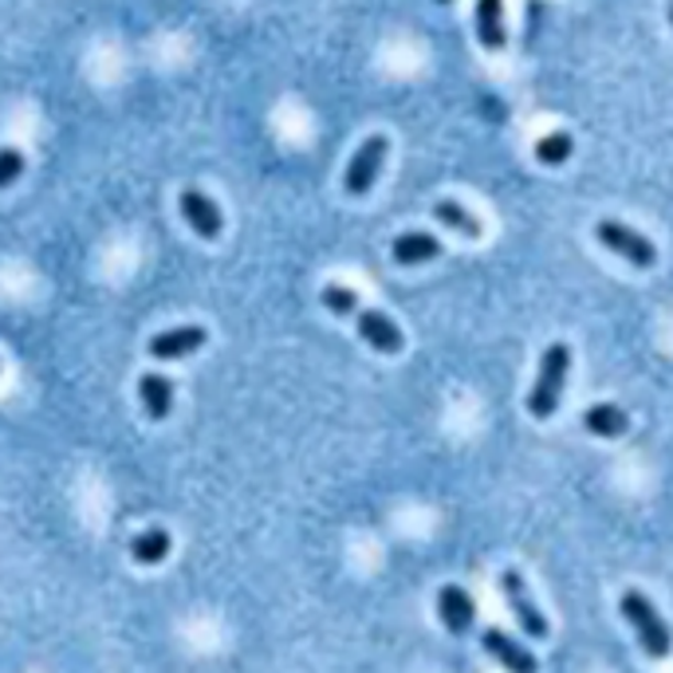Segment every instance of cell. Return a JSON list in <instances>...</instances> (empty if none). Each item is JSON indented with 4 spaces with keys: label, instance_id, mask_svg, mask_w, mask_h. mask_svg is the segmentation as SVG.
I'll return each mask as SVG.
<instances>
[{
    "label": "cell",
    "instance_id": "1",
    "mask_svg": "<svg viewBox=\"0 0 673 673\" xmlns=\"http://www.w3.org/2000/svg\"><path fill=\"white\" fill-rule=\"evenodd\" d=\"M567 366H571V346L552 343L540 358V374H536L532 394H528V410L536 421H548L560 410L563 386H567Z\"/></svg>",
    "mask_w": 673,
    "mask_h": 673
},
{
    "label": "cell",
    "instance_id": "2",
    "mask_svg": "<svg viewBox=\"0 0 673 673\" xmlns=\"http://www.w3.org/2000/svg\"><path fill=\"white\" fill-rule=\"evenodd\" d=\"M622 618H627L630 627H635V638H638V646H642L646 654L650 658H670V650H673V635H670V627H665V618L658 615V607L650 603V598L642 595V591H622Z\"/></svg>",
    "mask_w": 673,
    "mask_h": 673
},
{
    "label": "cell",
    "instance_id": "3",
    "mask_svg": "<svg viewBox=\"0 0 673 673\" xmlns=\"http://www.w3.org/2000/svg\"><path fill=\"white\" fill-rule=\"evenodd\" d=\"M595 236H598V244H603V249H610V253L622 256V261L635 264V268H654L658 249L646 241L638 229H630V224H622V221H598L595 224Z\"/></svg>",
    "mask_w": 673,
    "mask_h": 673
},
{
    "label": "cell",
    "instance_id": "4",
    "mask_svg": "<svg viewBox=\"0 0 673 673\" xmlns=\"http://www.w3.org/2000/svg\"><path fill=\"white\" fill-rule=\"evenodd\" d=\"M386 150H390V142H386L383 134H371V139L355 150V158H351V166H346V174H343L346 194H351V197L371 194V186L378 181V174H383Z\"/></svg>",
    "mask_w": 673,
    "mask_h": 673
},
{
    "label": "cell",
    "instance_id": "5",
    "mask_svg": "<svg viewBox=\"0 0 673 673\" xmlns=\"http://www.w3.org/2000/svg\"><path fill=\"white\" fill-rule=\"evenodd\" d=\"M500 591H505V598H508V610L516 615V622H520V630L528 638H548V618L540 615V607L532 603V595H528V583L520 580V571L516 567H508L505 575H500Z\"/></svg>",
    "mask_w": 673,
    "mask_h": 673
},
{
    "label": "cell",
    "instance_id": "6",
    "mask_svg": "<svg viewBox=\"0 0 673 673\" xmlns=\"http://www.w3.org/2000/svg\"><path fill=\"white\" fill-rule=\"evenodd\" d=\"M178 206H181L186 224L201 236V241H217V236H221L224 217H221V206H217L209 194H201V189H181Z\"/></svg>",
    "mask_w": 673,
    "mask_h": 673
},
{
    "label": "cell",
    "instance_id": "7",
    "mask_svg": "<svg viewBox=\"0 0 673 673\" xmlns=\"http://www.w3.org/2000/svg\"><path fill=\"white\" fill-rule=\"evenodd\" d=\"M481 646H485V654L496 658L508 673H540V662L532 658V650H523V646L516 642V638H508L505 630L488 627L485 635H481Z\"/></svg>",
    "mask_w": 673,
    "mask_h": 673
},
{
    "label": "cell",
    "instance_id": "8",
    "mask_svg": "<svg viewBox=\"0 0 673 673\" xmlns=\"http://www.w3.org/2000/svg\"><path fill=\"white\" fill-rule=\"evenodd\" d=\"M438 618L445 622L449 635H468L473 622H477V607H473V598H468L465 587L457 583H449V587L438 591Z\"/></svg>",
    "mask_w": 673,
    "mask_h": 673
},
{
    "label": "cell",
    "instance_id": "9",
    "mask_svg": "<svg viewBox=\"0 0 673 673\" xmlns=\"http://www.w3.org/2000/svg\"><path fill=\"white\" fill-rule=\"evenodd\" d=\"M355 323H358V335H363L374 351H383V355H398V351H402V331H398V323H394L390 316H383V311H374V308H358Z\"/></svg>",
    "mask_w": 673,
    "mask_h": 673
},
{
    "label": "cell",
    "instance_id": "10",
    "mask_svg": "<svg viewBox=\"0 0 673 673\" xmlns=\"http://www.w3.org/2000/svg\"><path fill=\"white\" fill-rule=\"evenodd\" d=\"M206 328H197V323H189V328H174V331H162V335H154L146 343V351L154 358H166V363H174V358H186L194 355L197 346H206Z\"/></svg>",
    "mask_w": 673,
    "mask_h": 673
},
{
    "label": "cell",
    "instance_id": "11",
    "mask_svg": "<svg viewBox=\"0 0 673 673\" xmlns=\"http://www.w3.org/2000/svg\"><path fill=\"white\" fill-rule=\"evenodd\" d=\"M390 253H394V261L402 264V268H413V264L438 261V256H441V241L433 233H418V229H413V233L394 236Z\"/></svg>",
    "mask_w": 673,
    "mask_h": 673
},
{
    "label": "cell",
    "instance_id": "12",
    "mask_svg": "<svg viewBox=\"0 0 673 673\" xmlns=\"http://www.w3.org/2000/svg\"><path fill=\"white\" fill-rule=\"evenodd\" d=\"M477 40L485 52H500L508 44L505 0H477Z\"/></svg>",
    "mask_w": 673,
    "mask_h": 673
},
{
    "label": "cell",
    "instance_id": "13",
    "mask_svg": "<svg viewBox=\"0 0 673 673\" xmlns=\"http://www.w3.org/2000/svg\"><path fill=\"white\" fill-rule=\"evenodd\" d=\"M139 398H142L146 418H154V421L169 418V410H174V383H169L166 374H142Z\"/></svg>",
    "mask_w": 673,
    "mask_h": 673
},
{
    "label": "cell",
    "instance_id": "14",
    "mask_svg": "<svg viewBox=\"0 0 673 673\" xmlns=\"http://www.w3.org/2000/svg\"><path fill=\"white\" fill-rule=\"evenodd\" d=\"M583 430L595 433V438H622V433L630 430V418H627V410H618V406L598 402L583 413Z\"/></svg>",
    "mask_w": 673,
    "mask_h": 673
},
{
    "label": "cell",
    "instance_id": "15",
    "mask_svg": "<svg viewBox=\"0 0 673 673\" xmlns=\"http://www.w3.org/2000/svg\"><path fill=\"white\" fill-rule=\"evenodd\" d=\"M131 555L139 563H146V567L162 563L169 555V532L166 528H146V532H139L131 540Z\"/></svg>",
    "mask_w": 673,
    "mask_h": 673
},
{
    "label": "cell",
    "instance_id": "16",
    "mask_svg": "<svg viewBox=\"0 0 673 673\" xmlns=\"http://www.w3.org/2000/svg\"><path fill=\"white\" fill-rule=\"evenodd\" d=\"M433 217H438L445 229H453V233L468 236V241H477L481 236V221L468 213L465 206H457V201H438V206H433Z\"/></svg>",
    "mask_w": 673,
    "mask_h": 673
},
{
    "label": "cell",
    "instance_id": "17",
    "mask_svg": "<svg viewBox=\"0 0 673 673\" xmlns=\"http://www.w3.org/2000/svg\"><path fill=\"white\" fill-rule=\"evenodd\" d=\"M571 150H575L571 134L567 131H552V134H543V139L536 142V162H540V166H563V162L571 158Z\"/></svg>",
    "mask_w": 673,
    "mask_h": 673
},
{
    "label": "cell",
    "instance_id": "18",
    "mask_svg": "<svg viewBox=\"0 0 673 673\" xmlns=\"http://www.w3.org/2000/svg\"><path fill=\"white\" fill-rule=\"evenodd\" d=\"M319 299H323V308H328L331 316H355L358 311V296L351 288H343V284H328Z\"/></svg>",
    "mask_w": 673,
    "mask_h": 673
},
{
    "label": "cell",
    "instance_id": "19",
    "mask_svg": "<svg viewBox=\"0 0 673 673\" xmlns=\"http://www.w3.org/2000/svg\"><path fill=\"white\" fill-rule=\"evenodd\" d=\"M24 174V154L16 146H0V189H9Z\"/></svg>",
    "mask_w": 673,
    "mask_h": 673
},
{
    "label": "cell",
    "instance_id": "20",
    "mask_svg": "<svg viewBox=\"0 0 673 673\" xmlns=\"http://www.w3.org/2000/svg\"><path fill=\"white\" fill-rule=\"evenodd\" d=\"M665 16H670V24H673V0H670V9H665Z\"/></svg>",
    "mask_w": 673,
    "mask_h": 673
},
{
    "label": "cell",
    "instance_id": "21",
    "mask_svg": "<svg viewBox=\"0 0 673 673\" xmlns=\"http://www.w3.org/2000/svg\"><path fill=\"white\" fill-rule=\"evenodd\" d=\"M438 4H453V0H438Z\"/></svg>",
    "mask_w": 673,
    "mask_h": 673
}]
</instances>
